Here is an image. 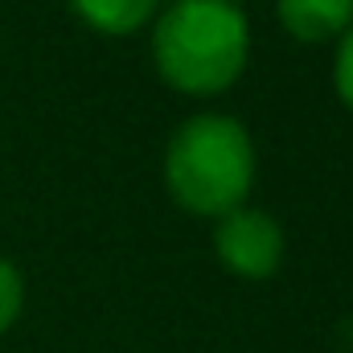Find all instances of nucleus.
<instances>
[{"mask_svg": "<svg viewBox=\"0 0 353 353\" xmlns=\"http://www.w3.org/2000/svg\"><path fill=\"white\" fill-rule=\"evenodd\" d=\"M251 58V25L234 0H176L152 25L157 74L181 94L230 90Z\"/></svg>", "mask_w": 353, "mask_h": 353, "instance_id": "nucleus-1", "label": "nucleus"}, {"mask_svg": "<svg viewBox=\"0 0 353 353\" xmlns=\"http://www.w3.org/2000/svg\"><path fill=\"white\" fill-rule=\"evenodd\" d=\"M255 185V140L222 111L189 115L165 148V189L181 210L222 218L247 205Z\"/></svg>", "mask_w": 353, "mask_h": 353, "instance_id": "nucleus-2", "label": "nucleus"}, {"mask_svg": "<svg viewBox=\"0 0 353 353\" xmlns=\"http://www.w3.org/2000/svg\"><path fill=\"white\" fill-rule=\"evenodd\" d=\"M214 255L239 279H267L283 263V226L255 205L214 218Z\"/></svg>", "mask_w": 353, "mask_h": 353, "instance_id": "nucleus-3", "label": "nucleus"}, {"mask_svg": "<svg viewBox=\"0 0 353 353\" xmlns=\"http://www.w3.org/2000/svg\"><path fill=\"white\" fill-rule=\"evenodd\" d=\"M275 12L288 37L308 46L337 41L353 25V0H275Z\"/></svg>", "mask_w": 353, "mask_h": 353, "instance_id": "nucleus-4", "label": "nucleus"}, {"mask_svg": "<svg viewBox=\"0 0 353 353\" xmlns=\"http://www.w3.org/2000/svg\"><path fill=\"white\" fill-rule=\"evenodd\" d=\"M66 4L87 29L103 37H132L161 8V0H66Z\"/></svg>", "mask_w": 353, "mask_h": 353, "instance_id": "nucleus-5", "label": "nucleus"}, {"mask_svg": "<svg viewBox=\"0 0 353 353\" xmlns=\"http://www.w3.org/2000/svg\"><path fill=\"white\" fill-rule=\"evenodd\" d=\"M21 308H25V279H21L17 267L0 255V337L17 325Z\"/></svg>", "mask_w": 353, "mask_h": 353, "instance_id": "nucleus-6", "label": "nucleus"}, {"mask_svg": "<svg viewBox=\"0 0 353 353\" xmlns=\"http://www.w3.org/2000/svg\"><path fill=\"white\" fill-rule=\"evenodd\" d=\"M333 87L341 103L353 111V25L337 37V58H333Z\"/></svg>", "mask_w": 353, "mask_h": 353, "instance_id": "nucleus-7", "label": "nucleus"}]
</instances>
